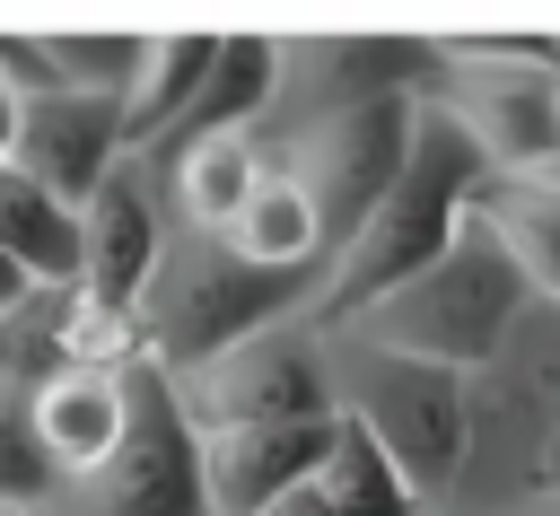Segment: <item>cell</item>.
I'll return each mask as SVG.
<instances>
[{
	"mask_svg": "<svg viewBox=\"0 0 560 516\" xmlns=\"http://www.w3.org/2000/svg\"><path fill=\"white\" fill-rule=\"evenodd\" d=\"M481 184H490V166H481V149L464 140V122H455L438 96H420V105H411L402 175H394L385 201L359 219V236L324 262V280H315V297H306V324H315V332H341L359 306H376V297L402 289L411 271H429V262L455 245V227H464V210H472Z\"/></svg>",
	"mask_w": 560,
	"mask_h": 516,
	"instance_id": "6da1fadb",
	"label": "cell"
},
{
	"mask_svg": "<svg viewBox=\"0 0 560 516\" xmlns=\"http://www.w3.org/2000/svg\"><path fill=\"white\" fill-rule=\"evenodd\" d=\"M516 315H525V280H516V262L499 254V236L464 210L455 245H446L429 271H411L402 289H385L376 306H359L341 332L368 341V350H394V359H420V367L472 376V367L508 341Z\"/></svg>",
	"mask_w": 560,
	"mask_h": 516,
	"instance_id": "7a4b0ae2",
	"label": "cell"
},
{
	"mask_svg": "<svg viewBox=\"0 0 560 516\" xmlns=\"http://www.w3.org/2000/svg\"><path fill=\"white\" fill-rule=\"evenodd\" d=\"M315 297V280H280V271H245L219 236H184L166 227L158 245V271L131 306V332H140V359L158 376H184L219 350H236L245 332H271V324H298Z\"/></svg>",
	"mask_w": 560,
	"mask_h": 516,
	"instance_id": "3957f363",
	"label": "cell"
},
{
	"mask_svg": "<svg viewBox=\"0 0 560 516\" xmlns=\"http://www.w3.org/2000/svg\"><path fill=\"white\" fill-rule=\"evenodd\" d=\"M551 429H560V306L525 297L508 341L464 376V481L455 490L490 507L534 499Z\"/></svg>",
	"mask_w": 560,
	"mask_h": 516,
	"instance_id": "277c9868",
	"label": "cell"
},
{
	"mask_svg": "<svg viewBox=\"0 0 560 516\" xmlns=\"http://www.w3.org/2000/svg\"><path fill=\"white\" fill-rule=\"evenodd\" d=\"M324 376H332V411L359 420L394 455V472L411 481L420 507L455 499V481H464V376L368 350L350 332H324Z\"/></svg>",
	"mask_w": 560,
	"mask_h": 516,
	"instance_id": "5b68a950",
	"label": "cell"
},
{
	"mask_svg": "<svg viewBox=\"0 0 560 516\" xmlns=\"http://www.w3.org/2000/svg\"><path fill=\"white\" fill-rule=\"evenodd\" d=\"M192 437L219 429H289V420H332V376H324V332L315 324H271L245 332L236 350L166 376Z\"/></svg>",
	"mask_w": 560,
	"mask_h": 516,
	"instance_id": "8992f818",
	"label": "cell"
},
{
	"mask_svg": "<svg viewBox=\"0 0 560 516\" xmlns=\"http://www.w3.org/2000/svg\"><path fill=\"white\" fill-rule=\"evenodd\" d=\"M411 105L420 96H376V105H350V114H324L306 131L280 140V175L306 192L315 210V236H324V262L359 236V219L385 201V184L402 175V149H411ZM324 280V271H315Z\"/></svg>",
	"mask_w": 560,
	"mask_h": 516,
	"instance_id": "52a82bcc",
	"label": "cell"
},
{
	"mask_svg": "<svg viewBox=\"0 0 560 516\" xmlns=\"http://www.w3.org/2000/svg\"><path fill=\"white\" fill-rule=\"evenodd\" d=\"M70 499H79V516H210V499H201V437H192L175 385L149 359H131V376H122V437H114V455L88 481H70Z\"/></svg>",
	"mask_w": 560,
	"mask_h": 516,
	"instance_id": "ba28073f",
	"label": "cell"
},
{
	"mask_svg": "<svg viewBox=\"0 0 560 516\" xmlns=\"http://www.w3.org/2000/svg\"><path fill=\"white\" fill-rule=\"evenodd\" d=\"M438 52L429 35H271V114L262 131H306L324 114L376 105V96H429ZM254 131V140H262Z\"/></svg>",
	"mask_w": 560,
	"mask_h": 516,
	"instance_id": "9c48e42d",
	"label": "cell"
},
{
	"mask_svg": "<svg viewBox=\"0 0 560 516\" xmlns=\"http://www.w3.org/2000/svg\"><path fill=\"white\" fill-rule=\"evenodd\" d=\"M158 245H166V192H158V166L140 157H114V175L79 201V297L131 315L149 271H158Z\"/></svg>",
	"mask_w": 560,
	"mask_h": 516,
	"instance_id": "30bf717a",
	"label": "cell"
},
{
	"mask_svg": "<svg viewBox=\"0 0 560 516\" xmlns=\"http://www.w3.org/2000/svg\"><path fill=\"white\" fill-rule=\"evenodd\" d=\"M122 157V122H114V96H79V87H44L26 96V122H18V175H35L52 201H88Z\"/></svg>",
	"mask_w": 560,
	"mask_h": 516,
	"instance_id": "8fae6325",
	"label": "cell"
},
{
	"mask_svg": "<svg viewBox=\"0 0 560 516\" xmlns=\"http://www.w3.org/2000/svg\"><path fill=\"white\" fill-rule=\"evenodd\" d=\"M122 376L131 367H52L26 385V429H35V455L52 472V490L88 481L114 437H122Z\"/></svg>",
	"mask_w": 560,
	"mask_h": 516,
	"instance_id": "7c38bea8",
	"label": "cell"
},
{
	"mask_svg": "<svg viewBox=\"0 0 560 516\" xmlns=\"http://www.w3.org/2000/svg\"><path fill=\"white\" fill-rule=\"evenodd\" d=\"M315 455H324V420L219 429V437H201V499H210V516H262L280 490L315 481Z\"/></svg>",
	"mask_w": 560,
	"mask_h": 516,
	"instance_id": "4fadbf2b",
	"label": "cell"
},
{
	"mask_svg": "<svg viewBox=\"0 0 560 516\" xmlns=\"http://www.w3.org/2000/svg\"><path fill=\"white\" fill-rule=\"evenodd\" d=\"M219 35L201 26H166V35H140V61L114 96V122H122V157H158L166 131L184 122V105L201 96V70H210Z\"/></svg>",
	"mask_w": 560,
	"mask_h": 516,
	"instance_id": "5bb4252c",
	"label": "cell"
},
{
	"mask_svg": "<svg viewBox=\"0 0 560 516\" xmlns=\"http://www.w3.org/2000/svg\"><path fill=\"white\" fill-rule=\"evenodd\" d=\"M140 166H149V157H140ZM262 175H271V157H262L254 131H236V140H192V149L158 157V192L175 201V227H184V236H219Z\"/></svg>",
	"mask_w": 560,
	"mask_h": 516,
	"instance_id": "9a60e30c",
	"label": "cell"
},
{
	"mask_svg": "<svg viewBox=\"0 0 560 516\" xmlns=\"http://www.w3.org/2000/svg\"><path fill=\"white\" fill-rule=\"evenodd\" d=\"M472 219L499 236V254L516 262L525 297L560 306V175H490L472 192Z\"/></svg>",
	"mask_w": 560,
	"mask_h": 516,
	"instance_id": "2e32d148",
	"label": "cell"
},
{
	"mask_svg": "<svg viewBox=\"0 0 560 516\" xmlns=\"http://www.w3.org/2000/svg\"><path fill=\"white\" fill-rule=\"evenodd\" d=\"M262 114H271V35H219V52H210V70H201V96L184 105V122L166 131L158 157H175V149H192V140L262 131ZM158 157H149V166H158Z\"/></svg>",
	"mask_w": 560,
	"mask_h": 516,
	"instance_id": "e0dca14e",
	"label": "cell"
},
{
	"mask_svg": "<svg viewBox=\"0 0 560 516\" xmlns=\"http://www.w3.org/2000/svg\"><path fill=\"white\" fill-rule=\"evenodd\" d=\"M219 245L245 262V271H280V280H315L324 271V236H315V210H306V192L271 166L254 192H245V210L219 227Z\"/></svg>",
	"mask_w": 560,
	"mask_h": 516,
	"instance_id": "ac0fdd59",
	"label": "cell"
},
{
	"mask_svg": "<svg viewBox=\"0 0 560 516\" xmlns=\"http://www.w3.org/2000/svg\"><path fill=\"white\" fill-rule=\"evenodd\" d=\"M0 254L26 289H79V210L52 201L35 175L0 166Z\"/></svg>",
	"mask_w": 560,
	"mask_h": 516,
	"instance_id": "d6986e66",
	"label": "cell"
},
{
	"mask_svg": "<svg viewBox=\"0 0 560 516\" xmlns=\"http://www.w3.org/2000/svg\"><path fill=\"white\" fill-rule=\"evenodd\" d=\"M315 490H324V507L332 516H429L420 499H411V481L394 472V455L359 429V420H324V455H315Z\"/></svg>",
	"mask_w": 560,
	"mask_h": 516,
	"instance_id": "ffe728a7",
	"label": "cell"
},
{
	"mask_svg": "<svg viewBox=\"0 0 560 516\" xmlns=\"http://www.w3.org/2000/svg\"><path fill=\"white\" fill-rule=\"evenodd\" d=\"M44 490H52V472H44L35 429H26V385H18V376H0V499L44 507Z\"/></svg>",
	"mask_w": 560,
	"mask_h": 516,
	"instance_id": "44dd1931",
	"label": "cell"
},
{
	"mask_svg": "<svg viewBox=\"0 0 560 516\" xmlns=\"http://www.w3.org/2000/svg\"><path fill=\"white\" fill-rule=\"evenodd\" d=\"M18 122H26V87H18L9 70H0V166L18 157Z\"/></svg>",
	"mask_w": 560,
	"mask_h": 516,
	"instance_id": "7402d4cb",
	"label": "cell"
},
{
	"mask_svg": "<svg viewBox=\"0 0 560 516\" xmlns=\"http://www.w3.org/2000/svg\"><path fill=\"white\" fill-rule=\"evenodd\" d=\"M262 516H332V507H324V490H315V481H298V490H280Z\"/></svg>",
	"mask_w": 560,
	"mask_h": 516,
	"instance_id": "603a6c76",
	"label": "cell"
},
{
	"mask_svg": "<svg viewBox=\"0 0 560 516\" xmlns=\"http://www.w3.org/2000/svg\"><path fill=\"white\" fill-rule=\"evenodd\" d=\"M534 490H560V429H551V446H542V472H534Z\"/></svg>",
	"mask_w": 560,
	"mask_h": 516,
	"instance_id": "cb8c5ba5",
	"label": "cell"
},
{
	"mask_svg": "<svg viewBox=\"0 0 560 516\" xmlns=\"http://www.w3.org/2000/svg\"><path fill=\"white\" fill-rule=\"evenodd\" d=\"M508 516H560V490H534V499H516Z\"/></svg>",
	"mask_w": 560,
	"mask_h": 516,
	"instance_id": "d4e9b609",
	"label": "cell"
},
{
	"mask_svg": "<svg viewBox=\"0 0 560 516\" xmlns=\"http://www.w3.org/2000/svg\"><path fill=\"white\" fill-rule=\"evenodd\" d=\"M18 297H26V280H18V271H9V254H0V315H9Z\"/></svg>",
	"mask_w": 560,
	"mask_h": 516,
	"instance_id": "484cf974",
	"label": "cell"
},
{
	"mask_svg": "<svg viewBox=\"0 0 560 516\" xmlns=\"http://www.w3.org/2000/svg\"><path fill=\"white\" fill-rule=\"evenodd\" d=\"M0 516H44V507H26V499H0Z\"/></svg>",
	"mask_w": 560,
	"mask_h": 516,
	"instance_id": "4316f807",
	"label": "cell"
},
{
	"mask_svg": "<svg viewBox=\"0 0 560 516\" xmlns=\"http://www.w3.org/2000/svg\"><path fill=\"white\" fill-rule=\"evenodd\" d=\"M551 114H560V96H551Z\"/></svg>",
	"mask_w": 560,
	"mask_h": 516,
	"instance_id": "83f0119b",
	"label": "cell"
}]
</instances>
